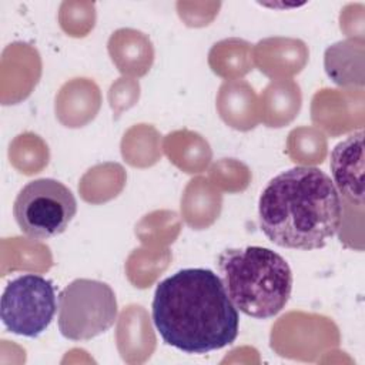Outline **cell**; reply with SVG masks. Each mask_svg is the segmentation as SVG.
<instances>
[{
	"label": "cell",
	"instance_id": "obj_1",
	"mask_svg": "<svg viewBox=\"0 0 365 365\" xmlns=\"http://www.w3.org/2000/svg\"><path fill=\"white\" fill-rule=\"evenodd\" d=\"M151 315L163 341L187 354L221 349L238 336V309L220 275L207 268H184L163 279Z\"/></svg>",
	"mask_w": 365,
	"mask_h": 365
},
{
	"label": "cell",
	"instance_id": "obj_2",
	"mask_svg": "<svg viewBox=\"0 0 365 365\" xmlns=\"http://www.w3.org/2000/svg\"><path fill=\"white\" fill-rule=\"evenodd\" d=\"M341 220L342 198L331 177L315 167L279 173L258 201L261 231L282 248H322L339 230Z\"/></svg>",
	"mask_w": 365,
	"mask_h": 365
},
{
	"label": "cell",
	"instance_id": "obj_3",
	"mask_svg": "<svg viewBox=\"0 0 365 365\" xmlns=\"http://www.w3.org/2000/svg\"><path fill=\"white\" fill-rule=\"evenodd\" d=\"M217 265L231 302L248 317L268 319L277 315L291 297V268L269 248H230L218 255Z\"/></svg>",
	"mask_w": 365,
	"mask_h": 365
},
{
	"label": "cell",
	"instance_id": "obj_4",
	"mask_svg": "<svg viewBox=\"0 0 365 365\" xmlns=\"http://www.w3.org/2000/svg\"><path fill=\"white\" fill-rule=\"evenodd\" d=\"M117 315L115 294L106 282L77 278L58 295V329L67 339H91L110 329Z\"/></svg>",
	"mask_w": 365,
	"mask_h": 365
},
{
	"label": "cell",
	"instance_id": "obj_5",
	"mask_svg": "<svg viewBox=\"0 0 365 365\" xmlns=\"http://www.w3.org/2000/svg\"><path fill=\"white\" fill-rule=\"evenodd\" d=\"M77 212V201L63 182L38 178L17 194L13 215L20 231L31 240H48L66 231Z\"/></svg>",
	"mask_w": 365,
	"mask_h": 365
},
{
	"label": "cell",
	"instance_id": "obj_6",
	"mask_svg": "<svg viewBox=\"0 0 365 365\" xmlns=\"http://www.w3.org/2000/svg\"><path fill=\"white\" fill-rule=\"evenodd\" d=\"M57 309L53 282L37 274H24L10 281L0 301V315L6 329L29 338L43 334Z\"/></svg>",
	"mask_w": 365,
	"mask_h": 365
},
{
	"label": "cell",
	"instance_id": "obj_7",
	"mask_svg": "<svg viewBox=\"0 0 365 365\" xmlns=\"http://www.w3.org/2000/svg\"><path fill=\"white\" fill-rule=\"evenodd\" d=\"M332 182L344 202L364 207V130L338 143L331 153Z\"/></svg>",
	"mask_w": 365,
	"mask_h": 365
}]
</instances>
